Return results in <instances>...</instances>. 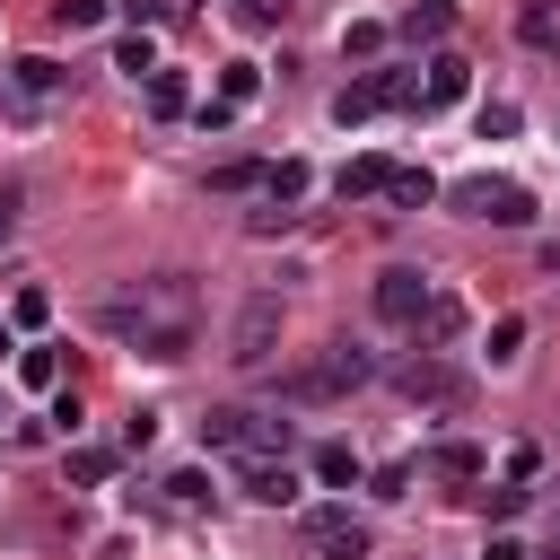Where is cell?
Listing matches in <instances>:
<instances>
[{"label":"cell","instance_id":"16","mask_svg":"<svg viewBox=\"0 0 560 560\" xmlns=\"http://www.w3.org/2000/svg\"><path fill=\"white\" fill-rule=\"evenodd\" d=\"M464 88H472V70H464L455 52H438V61H429V88H420V105H455Z\"/></svg>","mask_w":560,"mask_h":560},{"label":"cell","instance_id":"3","mask_svg":"<svg viewBox=\"0 0 560 560\" xmlns=\"http://www.w3.org/2000/svg\"><path fill=\"white\" fill-rule=\"evenodd\" d=\"M201 446H219L228 464H236V455H289V420H271V411H254V402H219V411L201 420Z\"/></svg>","mask_w":560,"mask_h":560},{"label":"cell","instance_id":"36","mask_svg":"<svg viewBox=\"0 0 560 560\" xmlns=\"http://www.w3.org/2000/svg\"><path fill=\"white\" fill-rule=\"evenodd\" d=\"M542 560H560V551H542Z\"/></svg>","mask_w":560,"mask_h":560},{"label":"cell","instance_id":"28","mask_svg":"<svg viewBox=\"0 0 560 560\" xmlns=\"http://www.w3.org/2000/svg\"><path fill=\"white\" fill-rule=\"evenodd\" d=\"M516 350H525V315H499V324H490V368H508Z\"/></svg>","mask_w":560,"mask_h":560},{"label":"cell","instance_id":"14","mask_svg":"<svg viewBox=\"0 0 560 560\" xmlns=\"http://www.w3.org/2000/svg\"><path fill=\"white\" fill-rule=\"evenodd\" d=\"M516 35L534 52H560V0H516Z\"/></svg>","mask_w":560,"mask_h":560},{"label":"cell","instance_id":"4","mask_svg":"<svg viewBox=\"0 0 560 560\" xmlns=\"http://www.w3.org/2000/svg\"><path fill=\"white\" fill-rule=\"evenodd\" d=\"M402 105H420V70H359L332 96V122L350 131V122H376V114H402Z\"/></svg>","mask_w":560,"mask_h":560},{"label":"cell","instance_id":"6","mask_svg":"<svg viewBox=\"0 0 560 560\" xmlns=\"http://www.w3.org/2000/svg\"><path fill=\"white\" fill-rule=\"evenodd\" d=\"M394 394H402V402H420V411H464V394H472V385H464V368H446L438 350H411V359L394 368Z\"/></svg>","mask_w":560,"mask_h":560},{"label":"cell","instance_id":"19","mask_svg":"<svg viewBox=\"0 0 560 560\" xmlns=\"http://www.w3.org/2000/svg\"><path fill=\"white\" fill-rule=\"evenodd\" d=\"M315 175H306V158H271V175H262V192H271V210H289L298 192H306Z\"/></svg>","mask_w":560,"mask_h":560},{"label":"cell","instance_id":"29","mask_svg":"<svg viewBox=\"0 0 560 560\" xmlns=\"http://www.w3.org/2000/svg\"><path fill=\"white\" fill-rule=\"evenodd\" d=\"M166 499H175V508H210L219 490H210V472H166Z\"/></svg>","mask_w":560,"mask_h":560},{"label":"cell","instance_id":"22","mask_svg":"<svg viewBox=\"0 0 560 560\" xmlns=\"http://www.w3.org/2000/svg\"><path fill=\"white\" fill-rule=\"evenodd\" d=\"M70 481H79V490H105V481H114V455H105V446H70Z\"/></svg>","mask_w":560,"mask_h":560},{"label":"cell","instance_id":"1","mask_svg":"<svg viewBox=\"0 0 560 560\" xmlns=\"http://www.w3.org/2000/svg\"><path fill=\"white\" fill-rule=\"evenodd\" d=\"M88 315H96L105 341H122V350H140V359H184L192 332H201V289H192L184 271H149V280L105 289Z\"/></svg>","mask_w":560,"mask_h":560},{"label":"cell","instance_id":"15","mask_svg":"<svg viewBox=\"0 0 560 560\" xmlns=\"http://www.w3.org/2000/svg\"><path fill=\"white\" fill-rule=\"evenodd\" d=\"M385 184H394V166H385V158H350V166L332 175V192H341V201H368V192H385Z\"/></svg>","mask_w":560,"mask_h":560},{"label":"cell","instance_id":"5","mask_svg":"<svg viewBox=\"0 0 560 560\" xmlns=\"http://www.w3.org/2000/svg\"><path fill=\"white\" fill-rule=\"evenodd\" d=\"M271 350H280V298L271 289H254L236 315H228V368H271Z\"/></svg>","mask_w":560,"mask_h":560},{"label":"cell","instance_id":"8","mask_svg":"<svg viewBox=\"0 0 560 560\" xmlns=\"http://www.w3.org/2000/svg\"><path fill=\"white\" fill-rule=\"evenodd\" d=\"M298 534H306L324 560H368V551H376L368 516H350V508H306V516H298Z\"/></svg>","mask_w":560,"mask_h":560},{"label":"cell","instance_id":"26","mask_svg":"<svg viewBox=\"0 0 560 560\" xmlns=\"http://www.w3.org/2000/svg\"><path fill=\"white\" fill-rule=\"evenodd\" d=\"M114 70L149 79V70H158V44H149V35H122V44H114Z\"/></svg>","mask_w":560,"mask_h":560},{"label":"cell","instance_id":"27","mask_svg":"<svg viewBox=\"0 0 560 560\" xmlns=\"http://www.w3.org/2000/svg\"><path fill=\"white\" fill-rule=\"evenodd\" d=\"M254 88H262V70H254V61H228V70H219V105H245Z\"/></svg>","mask_w":560,"mask_h":560},{"label":"cell","instance_id":"21","mask_svg":"<svg viewBox=\"0 0 560 560\" xmlns=\"http://www.w3.org/2000/svg\"><path fill=\"white\" fill-rule=\"evenodd\" d=\"M385 192H394L402 210H429V201H438V175H429V166H394V184H385Z\"/></svg>","mask_w":560,"mask_h":560},{"label":"cell","instance_id":"30","mask_svg":"<svg viewBox=\"0 0 560 560\" xmlns=\"http://www.w3.org/2000/svg\"><path fill=\"white\" fill-rule=\"evenodd\" d=\"M52 26H61V35H88V26H105V0H61V9H52Z\"/></svg>","mask_w":560,"mask_h":560},{"label":"cell","instance_id":"33","mask_svg":"<svg viewBox=\"0 0 560 560\" xmlns=\"http://www.w3.org/2000/svg\"><path fill=\"white\" fill-rule=\"evenodd\" d=\"M481 508H490V516H499V525H508V516H516V508H525V490H516V481H508V490H481Z\"/></svg>","mask_w":560,"mask_h":560},{"label":"cell","instance_id":"32","mask_svg":"<svg viewBox=\"0 0 560 560\" xmlns=\"http://www.w3.org/2000/svg\"><path fill=\"white\" fill-rule=\"evenodd\" d=\"M516 131V105H481V140H508Z\"/></svg>","mask_w":560,"mask_h":560},{"label":"cell","instance_id":"9","mask_svg":"<svg viewBox=\"0 0 560 560\" xmlns=\"http://www.w3.org/2000/svg\"><path fill=\"white\" fill-rule=\"evenodd\" d=\"M429 298H438L429 271H411V262H385V271H376V315H385V324H420Z\"/></svg>","mask_w":560,"mask_h":560},{"label":"cell","instance_id":"2","mask_svg":"<svg viewBox=\"0 0 560 560\" xmlns=\"http://www.w3.org/2000/svg\"><path fill=\"white\" fill-rule=\"evenodd\" d=\"M376 376V359L359 350V341H324V350H306V359H289L280 376H271V394L280 402H298V411H324V402H341V394H359Z\"/></svg>","mask_w":560,"mask_h":560},{"label":"cell","instance_id":"20","mask_svg":"<svg viewBox=\"0 0 560 560\" xmlns=\"http://www.w3.org/2000/svg\"><path fill=\"white\" fill-rule=\"evenodd\" d=\"M262 158H228V166H210V192H262Z\"/></svg>","mask_w":560,"mask_h":560},{"label":"cell","instance_id":"34","mask_svg":"<svg viewBox=\"0 0 560 560\" xmlns=\"http://www.w3.org/2000/svg\"><path fill=\"white\" fill-rule=\"evenodd\" d=\"M481 560H525V542H516V534H490V551H481Z\"/></svg>","mask_w":560,"mask_h":560},{"label":"cell","instance_id":"7","mask_svg":"<svg viewBox=\"0 0 560 560\" xmlns=\"http://www.w3.org/2000/svg\"><path fill=\"white\" fill-rule=\"evenodd\" d=\"M446 201H455L464 219H490V228H525V219H534V192L508 184V175H464Z\"/></svg>","mask_w":560,"mask_h":560},{"label":"cell","instance_id":"11","mask_svg":"<svg viewBox=\"0 0 560 560\" xmlns=\"http://www.w3.org/2000/svg\"><path fill=\"white\" fill-rule=\"evenodd\" d=\"M9 88H18L26 105H44V96H61V88H70V70H61V61H44V52H26V61H9Z\"/></svg>","mask_w":560,"mask_h":560},{"label":"cell","instance_id":"10","mask_svg":"<svg viewBox=\"0 0 560 560\" xmlns=\"http://www.w3.org/2000/svg\"><path fill=\"white\" fill-rule=\"evenodd\" d=\"M236 490L262 499V508H289L298 499V472H289V455H236Z\"/></svg>","mask_w":560,"mask_h":560},{"label":"cell","instance_id":"35","mask_svg":"<svg viewBox=\"0 0 560 560\" xmlns=\"http://www.w3.org/2000/svg\"><path fill=\"white\" fill-rule=\"evenodd\" d=\"M542 271H551V280H560V245H542Z\"/></svg>","mask_w":560,"mask_h":560},{"label":"cell","instance_id":"24","mask_svg":"<svg viewBox=\"0 0 560 560\" xmlns=\"http://www.w3.org/2000/svg\"><path fill=\"white\" fill-rule=\"evenodd\" d=\"M18 385L52 394V385H61V359H52V350H18Z\"/></svg>","mask_w":560,"mask_h":560},{"label":"cell","instance_id":"18","mask_svg":"<svg viewBox=\"0 0 560 560\" xmlns=\"http://www.w3.org/2000/svg\"><path fill=\"white\" fill-rule=\"evenodd\" d=\"M140 96H149V114H184V105H192L184 70H149V79H140Z\"/></svg>","mask_w":560,"mask_h":560},{"label":"cell","instance_id":"25","mask_svg":"<svg viewBox=\"0 0 560 560\" xmlns=\"http://www.w3.org/2000/svg\"><path fill=\"white\" fill-rule=\"evenodd\" d=\"M341 52H350V61H376V52H385V26H376V18L341 26Z\"/></svg>","mask_w":560,"mask_h":560},{"label":"cell","instance_id":"13","mask_svg":"<svg viewBox=\"0 0 560 560\" xmlns=\"http://www.w3.org/2000/svg\"><path fill=\"white\" fill-rule=\"evenodd\" d=\"M429 472H438V481H481V472H490V455H481V446H464V438H446V446H429Z\"/></svg>","mask_w":560,"mask_h":560},{"label":"cell","instance_id":"31","mask_svg":"<svg viewBox=\"0 0 560 560\" xmlns=\"http://www.w3.org/2000/svg\"><path fill=\"white\" fill-rule=\"evenodd\" d=\"M18 210H26V184H0V245L18 236Z\"/></svg>","mask_w":560,"mask_h":560},{"label":"cell","instance_id":"17","mask_svg":"<svg viewBox=\"0 0 560 560\" xmlns=\"http://www.w3.org/2000/svg\"><path fill=\"white\" fill-rule=\"evenodd\" d=\"M446 26H455V9H446V0H411V9H402V35H411V44H438Z\"/></svg>","mask_w":560,"mask_h":560},{"label":"cell","instance_id":"23","mask_svg":"<svg viewBox=\"0 0 560 560\" xmlns=\"http://www.w3.org/2000/svg\"><path fill=\"white\" fill-rule=\"evenodd\" d=\"M315 481H332V490H350V481H359V455H350L341 438H332V446H315Z\"/></svg>","mask_w":560,"mask_h":560},{"label":"cell","instance_id":"12","mask_svg":"<svg viewBox=\"0 0 560 560\" xmlns=\"http://www.w3.org/2000/svg\"><path fill=\"white\" fill-rule=\"evenodd\" d=\"M411 332H420V350H446V341L464 332V298H446V289H438V298H429V315H420Z\"/></svg>","mask_w":560,"mask_h":560}]
</instances>
